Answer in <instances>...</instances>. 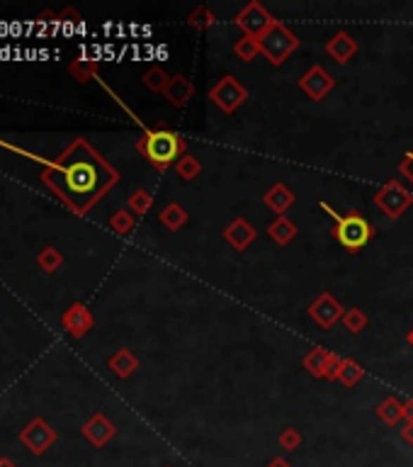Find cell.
<instances>
[{
  "label": "cell",
  "instance_id": "obj_34",
  "mask_svg": "<svg viewBox=\"0 0 413 467\" xmlns=\"http://www.w3.org/2000/svg\"><path fill=\"white\" fill-rule=\"evenodd\" d=\"M341 363H343L341 355L333 353V355H331V360H328V368H326V380H328V382L338 380V370H341Z\"/></svg>",
  "mask_w": 413,
  "mask_h": 467
},
{
  "label": "cell",
  "instance_id": "obj_37",
  "mask_svg": "<svg viewBox=\"0 0 413 467\" xmlns=\"http://www.w3.org/2000/svg\"><path fill=\"white\" fill-rule=\"evenodd\" d=\"M268 467H292V465H289V463H287V460H284V458H275L273 463H270Z\"/></svg>",
  "mask_w": 413,
  "mask_h": 467
},
{
  "label": "cell",
  "instance_id": "obj_11",
  "mask_svg": "<svg viewBox=\"0 0 413 467\" xmlns=\"http://www.w3.org/2000/svg\"><path fill=\"white\" fill-rule=\"evenodd\" d=\"M93 324H95L93 314H90V309H88L86 305H83V302H76V305H71L66 312H63V316H61L63 331H68L73 338L86 336L90 328H93Z\"/></svg>",
  "mask_w": 413,
  "mask_h": 467
},
{
  "label": "cell",
  "instance_id": "obj_7",
  "mask_svg": "<svg viewBox=\"0 0 413 467\" xmlns=\"http://www.w3.org/2000/svg\"><path fill=\"white\" fill-rule=\"evenodd\" d=\"M236 27L243 32V37H253V39H261L266 32L273 27L277 20L273 18V15L268 13V8L263 3H258V0H253V3H248L246 8L241 10V13L234 18Z\"/></svg>",
  "mask_w": 413,
  "mask_h": 467
},
{
  "label": "cell",
  "instance_id": "obj_25",
  "mask_svg": "<svg viewBox=\"0 0 413 467\" xmlns=\"http://www.w3.org/2000/svg\"><path fill=\"white\" fill-rule=\"evenodd\" d=\"M214 23H216V15L211 13L206 5H197V8L188 15V25L192 30H197V32H206Z\"/></svg>",
  "mask_w": 413,
  "mask_h": 467
},
{
  "label": "cell",
  "instance_id": "obj_13",
  "mask_svg": "<svg viewBox=\"0 0 413 467\" xmlns=\"http://www.w3.org/2000/svg\"><path fill=\"white\" fill-rule=\"evenodd\" d=\"M360 51V44L358 39H355L353 34H348V32H336V34H331L326 39V54L333 58L336 63H348L353 61L355 56H358Z\"/></svg>",
  "mask_w": 413,
  "mask_h": 467
},
{
  "label": "cell",
  "instance_id": "obj_29",
  "mask_svg": "<svg viewBox=\"0 0 413 467\" xmlns=\"http://www.w3.org/2000/svg\"><path fill=\"white\" fill-rule=\"evenodd\" d=\"M341 321L350 333H360V331H365V326H367L369 319L360 307H350V309H346V314H343Z\"/></svg>",
  "mask_w": 413,
  "mask_h": 467
},
{
  "label": "cell",
  "instance_id": "obj_10",
  "mask_svg": "<svg viewBox=\"0 0 413 467\" xmlns=\"http://www.w3.org/2000/svg\"><path fill=\"white\" fill-rule=\"evenodd\" d=\"M299 88L304 90V95L314 103H321L333 88H336V78L326 71L324 66H311L304 76L299 78Z\"/></svg>",
  "mask_w": 413,
  "mask_h": 467
},
{
  "label": "cell",
  "instance_id": "obj_23",
  "mask_svg": "<svg viewBox=\"0 0 413 467\" xmlns=\"http://www.w3.org/2000/svg\"><path fill=\"white\" fill-rule=\"evenodd\" d=\"M68 71L78 83H88L90 78L98 76V61L95 58H73Z\"/></svg>",
  "mask_w": 413,
  "mask_h": 467
},
{
  "label": "cell",
  "instance_id": "obj_22",
  "mask_svg": "<svg viewBox=\"0 0 413 467\" xmlns=\"http://www.w3.org/2000/svg\"><path fill=\"white\" fill-rule=\"evenodd\" d=\"M365 378V368L355 358H343L341 370H338V382L346 387H355Z\"/></svg>",
  "mask_w": 413,
  "mask_h": 467
},
{
  "label": "cell",
  "instance_id": "obj_15",
  "mask_svg": "<svg viewBox=\"0 0 413 467\" xmlns=\"http://www.w3.org/2000/svg\"><path fill=\"white\" fill-rule=\"evenodd\" d=\"M161 95L173 105V108L183 110V108H188L190 100L195 98V83L190 81V78L176 73V76H171V81H168V86Z\"/></svg>",
  "mask_w": 413,
  "mask_h": 467
},
{
  "label": "cell",
  "instance_id": "obj_36",
  "mask_svg": "<svg viewBox=\"0 0 413 467\" xmlns=\"http://www.w3.org/2000/svg\"><path fill=\"white\" fill-rule=\"evenodd\" d=\"M404 418L406 421H413V399L404 402Z\"/></svg>",
  "mask_w": 413,
  "mask_h": 467
},
{
  "label": "cell",
  "instance_id": "obj_3",
  "mask_svg": "<svg viewBox=\"0 0 413 467\" xmlns=\"http://www.w3.org/2000/svg\"><path fill=\"white\" fill-rule=\"evenodd\" d=\"M321 210H324L326 215L333 219V224H336V231L333 234H336L338 243H341L343 248H348L350 253H358L369 243L374 229L369 226V222L365 219L362 215H358V212H350V215H338V212L333 210L328 203H321Z\"/></svg>",
  "mask_w": 413,
  "mask_h": 467
},
{
  "label": "cell",
  "instance_id": "obj_27",
  "mask_svg": "<svg viewBox=\"0 0 413 467\" xmlns=\"http://www.w3.org/2000/svg\"><path fill=\"white\" fill-rule=\"evenodd\" d=\"M176 173L183 180H195L199 173H202V163H199V158L192 156V153H185V156L176 163Z\"/></svg>",
  "mask_w": 413,
  "mask_h": 467
},
{
  "label": "cell",
  "instance_id": "obj_14",
  "mask_svg": "<svg viewBox=\"0 0 413 467\" xmlns=\"http://www.w3.org/2000/svg\"><path fill=\"white\" fill-rule=\"evenodd\" d=\"M221 234H224V241L238 253L246 251V248L251 246V243L256 241V236H258L256 226H253L248 219H243V217H236V219L231 222V224L226 226Z\"/></svg>",
  "mask_w": 413,
  "mask_h": 467
},
{
  "label": "cell",
  "instance_id": "obj_5",
  "mask_svg": "<svg viewBox=\"0 0 413 467\" xmlns=\"http://www.w3.org/2000/svg\"><path fill=\"white\" fill-rule=\"evenodd\" d=\"M209 100L221 110L224 115H234L238 108H243L248 100V90L238 78L221 76L214 86L209 88Z\"/></svg>",
  "mask_w": 413,
  "mask_h": 467
},
{
  "label": "cell",
  "instance_id": "obj_1",
  "mask_svg": "<svg viewBox=\"0 0 413 467\" xmlns=\"http://www.w3.org/2000/svg\"><path fill=\"white\" fill-rule=\"evenodd\" d=\"M117 180L119 173L83 139L66 148L59 163L44 173V183L54 188L56 195L78 215L103 200V195L117 185Z\"/></svg>",
  "mask_w": 413,
  "mask_h": 467
},
{
  "label": "cell",
  "instance_id": "obj_8",
  "mask_svg": "<svg viewBox=\"0 0 413 467\" xmlns=\"http://www.w3.org/2000/svg\"><path fill=\"white\" fill-rule=\"evenodd\" d=\"M56 431L44 421V418H32L27 426L20 431V440L32 455H44L51 445L56 443Z\"/></svg>",
  "mask_w": 413,
  "mask_h": 467
},
{
  "label": "cell",
  "instance_id": "obj_38",
  "mask_svg": "<svg viewBox=\"0 0 413 467\" xmlns=\"http://www.w3.org/2000/svg\"><path fill=\"white\" fill-rule=\"evenodd\" d=\"M406 341H409V346L413 348V326H411V331L406 333Z\"/></svg>",
  "mask_w": 413,
  "mask_h": 467
},
{
  "label": "cell",
  "instance_id": "obj_33",
  "mask_svg": "<svg viewBox=\"0 0 413 467\" xmlns=\"http://www.w3.org/2000/svg\"><path fill=\"white\" fill-rule=\"evenodd\" d=\"M399 171H401V175H404V178L409 180V183L413 185V151H409L404 158H401V163H399Z\"/></svg>",
  "mask_w": 413,
  "mask_h": 467
},
{
  "label": "cell",
  "instance_id": "obj_16",
  "mask_svg": "<svg viewBox=\"0 0 413 467\" xmlns=\"http://www.w3.org/2000/svg\"><path fill=\"white\" fill-rule=\"evenodd\" d=\"M294 200H296V195L284 183H275L273 188L263 195V203H266L268 210L275 212V215H280V217H282L284 212L294 205Z\"/></svg>",
  "mask_w": 413,
  "mask_h": 467
},
{
  "label": "cell",
  "instance_id": "obj_2",
  "mask_svg": "<svg viewBox=\"0 0 413 467\" xmlns=\"http://www.w3.org/2000/svg\"><path fill=\"white\" fill-rule=\"evenodd\" d=\"M136 148L158 171H166L171 163H178L188 153L185 139L173 129H146L144 136L136 141Z\"/></svg>",
  "mask_w": 413,
  "mask_h": 467
},
{
  "label": "cell",
  "instance_id": "obj_30",
  "mask_svg": "<svg viewBox=\"0 0 413 467\" xmlns=\"http://www.w3.org/2000/svg\"><path fill=\"white\" fill-rule=\"evenodd\" d=\"M153 207V195L148 190H136L134 195L129 198V212L131 215H146L148 210Z\"/></svg>",
  "mask_w": 413,
  "mask_h": 467
},
{
  "label": "cell",
  "instance_id": "obj_19",
  "mask_svg": "<svg viewBox=\"0 0 413 467\" xmlns=\"http://www.w3.org/2000/svg\"><path fill=\"white\" fill-rule=\"evenodd\" d=\"M110 370H112L114 375H117L119 380H126L131 378V375L139 370V358H136L134 353H131L129 348H119L117 353L110 358Z\"/></svg>",
  "mask_w": 413,
  "mask_h": 467
},
{
  "label": "cell",
  "instance_id": "obj_35",
  "mask_svg": "<svg viewBox=\"0 0 413 467\" xmlns=\"http://www.w3.org/2000/svg\"><path fill=\"white\" fill-rule=\"evenodd\" d=\"M401 438H404V443L413 445V421L404 423V428H401Z\"/></svg>",
  "mask_w": 413,
  "mask_h": 467
},
{
  "label": "cell",
  "instance_id": "obj_32",
  "mask_svg": "<svg viewBox=\"0 0 413 467\" xmlns=\"http://www.w3.org/2000/svg\"><path fill=\"white\" fill-rule=\"evenodd\" d=\"M277 443L282 445L284 450H296L301 445V436H299V431H296V428H282Z\"/></svg>",
  "mask_w": 413,
  "mask_h": 467
},
{
  "label": "cell",
  "instance_id": "obj_24",
  "mask_svg": "<svg viewBox=\"0 0 413 467\" xmlns=\"http://www.w3.org/2000/svg\"><path fill=\"white\" fill-rule=\"evenodd\" d=\"M234 54L236 58H241L243 63L256 61V56H261V41L253 39V37H241L234 44Z\"/></svg>",
  "mask_w": 413,
  "mask_h": 467
},
{
  "label": "cell",
  "instance_id": "obj_18",
  "mask_svg": "<svg viewBox=\"0 0 413 467\" xmlns=\"http://www.w3.org/2000/svg\"><path fill=\"white\" fill-rule=\"evenodd\" d=\"M296 234H299V229H296V224L287 215L277 217V219L270 222V226H268L270 241L277 243V246H287V243H292L296 238Z\"/></svg>",
  "mask_w": 413,
  "mask_h": 467
},
{
  "label": "cell",
  "instance_id": "obj_6",
  "mask_svg": "<svg viewBox=\"0 0 413 467\" xmlns=\"http://www.w3.org/2000/svg\"><path fill=\"white\" fill-rule=\"evenodd\" d=\"M374 205L384 212L389 219H399L406 210L413 205V193L399 180H386L382 188L374 193Z\"/></svg>",
  "mask_w": 413,
  "mask_h": 467
},
{
  "label": "cell",
  "instance_id": "obj_20",
  "mask_svg": "<svg viewBox=\"0 0 413 467\" xmlns=\"http://www.w3.org/2000/svg\"><path fill=\"white\" fill-rule=\"evenodd\" d=\"M158 219H161V224L166 226L168 231H180L185 224H188L190 215H188V210H185V207L180 205V203H168L161 210Z\"/></svg>",
  "mask_w": 413,
  "mask_h": 467
},
{
  "label": "cell",
  "instance_id": "obj_12",
  "mask_svg": "<svg viewBox=\"0 0 413 467\" xmlns=\"http://www.w3.org/2000/svg\"><path fill=\"white\" fill-rule=\"evenodd\" d=\"M81 431H83V438H86L90 445H95V448H103V445H107L110 440L114 438L117 428H114V423L110 421L105 414H93Z\"/></svg>",
  "mask_w": 413,
  "mask_h": 467
},
{
  "label": "cell",
  "instance_id": "obj_28",
  "mask_svg": "<svg viewBox=\"0 0 413 467\" xmlns=\"http://www.w3.org/2000/svg\"><path fill=\"white\" fill-rule=\"evenodd\" d=\"M141 81H144V86L148 90H153V93H163L166 86H168V81H171V76H168V73L163 71L161 66H151L144 73V78H141Z\"/></svg>",
  "mask_w": 413,
  "mask_h": 467
},
{
  "label": "cell",
  "instance_id": "obj_26",
  "mask_svg": "<svg viewBox=\"0 0 413 467\" xmlns=\"http://www.w3.org/2000/svg\"><path fill=\"white\" fill-rule=\"evenodd\" d=\"M134 226H136V219L129 210H117L112 217H110V229H112L114 234H119V236L131 234L134 231Z\"/></svg>",
  "mask_w": 413,
  "mask_h": 467
},
{
  "label": "cell",
  "instance_id": "obj_4",
  "mask_svg": "<svg viewBox=\"0 0 413 467\" xmlns=\"http://www.w3.org/2000/svg\"><path fill=\"white\" fill-rule=\"evenodd\" d=\"M258 41H261V54L266 56L270 66H275V68L282 66V63L299 49V37H296L287 25L280 23V20Z\"/></svg>",
  "mask_w": 413,
  "mask_h": 467
},
{
  "label": "cell",
  "instance_id": "obj_39",
  "mask_svg": "<svg viewBox=\"0 0 413 467\" xmlns=\"http://www.w3.org/2000/svg\"><path fill=\"white\" fill-rule=\"evenodd\" d=\"M0 467H15V465L10 460H0Z\"/></svg>",
  "mask_w": 413,
  "mask_h": 467
},
{
  "label": "cell",
  "instance_id": "obj_31",
  "mask_svg": "<svg viewBox=\"0 0 413 467\" xmlns=\"http://www.w3.org/2000/svg\"><path fill=\"white\" fill-rule=\"evenodd\" d=\"M37 263H39V268L44 270V273H56V270L63 265V256L56 251V248L49 246V248H44V251L39 253V261Z\"/></svg>",
  "mask_w": 413,
  "mask_h": 467
},
{
  "label": "cell",
  "instance_id": "obj_17",
  "mask_svg": "<svg viewBox=\"0 0 413 467\" xmlns=\"http://www.w3.org/2000/svg\"><path fill=\"white\" fill-rule=\"evenodd\" d=\"M333 350H328L324 346H314L309 350V353L304 355V360H301V365H304V370L311 375V378H319V380H326V368H328V360H331Z\"/></svg>",
  "mask_w": 413,
  "mask_h": 467
},
{
  "label": "cell",
  "instance_id": "obj_9",
  "mask_svg": "<svg viewBox=\"0 0 413 467\" xmlns=\"http://www.w3.org/2000/svg\"><path fill=\"white\" fill-rule=\"evenodd\" d=\"M343 314H346V307H343L331 292H321L309 305V316L319 324L324 331L336 326V324L343 319Z\"/></svg>",
  "mask_w": 413,
  "mask_h": 467
},
{
  "label": "cell",
  "instance_id": "obj_21",
  "mask_svg": "<svg viewBox=\"0 0 413 467\" xmlns=\"http://www.w3.org/2000/svg\"><path fill=\"white\" fill-rule=\"evenodd\" d=\"M377 416L382 418L386 426H396L404 418V402H399L396 397H386V399L379 402Z\"/></svg>",
  "mask_w": 413,
  "mask_h": 467
}]
</instances>
